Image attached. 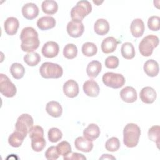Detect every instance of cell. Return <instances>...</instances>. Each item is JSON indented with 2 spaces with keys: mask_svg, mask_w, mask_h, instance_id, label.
<instances>
[{
  "mask_svg": "<svg viewBox=\"0 0 160 160\" xmlns=\"http://www.w3.org/2000/svg\"><path fill=\"white\" fill-rule=\"evenodd\" d=\"M20 39L21 41V49L25 52H33L38 48L40 44L38 33L32 27L24 28L21 32Z\"/></svg>",
  "mask_w": 160,
  "mask_h": 160,
  "instance_id": "1",
  "label": "cell"
},
{
  "mask_svg": "<svg viewBox=\"0 0 160 160\" xmlns=\"http://www.w3.org/2000/svg\"><path fill=\"white\" fill-rule=\"evenodd\" d=\"M141 135L140 128L134 123H128L124 128L123 142L128 148H134L139 142Z\"/></svg>",
  "mask_w": 160,
  "mask_h": 160,
  "instance_id": "2",
  "label": "cell"
},
{
  "mask_svg": "<svg viewBox=\"0 0 160 160\" xmlns=\"http://www.w3.org/2000/svg\"><path fill=\"white\" fill-rule=\"evenodd\" d=\"M29 138L31 139V148L36 151H41L46 146V140L44 138V130L40 126H34L29 132Z\"/></svg>",
  "mask_w": 160,
  "mask_h": 160,
  "instance_id": "3",
  "label": "cell"
},
{
  "mask_svg": "<svg viewBox=\"0 0 160 160\" xmlns=\"http://www.w3.org/2000/svg\"><path fill=\"white\" fill-rule=\"evenodd\" d=\"M39 73L45 79H58L62 76L63 69L58 64L45 62L40 66Z\"/></svg>",
  "mask_w": 160,
  "mask_h": 160,
  "instance_id": "4",
  "label": "cell"
},
{
  "mask_svg": "<svg viewBox=\"0 0 160 160\" xmlns=\"http://www.w3.org/2000/svg\"><path fill=\"white\" fill-rule=\"evenodd\" d=\"M92 11L91 3L86 0L79 1L71 10L72 20L82 21Z\"/></svg>",
  "mask_w": 160,
  "mask_h": 160,
  "instance_id": "5",
  "label": "cell"
},
{
  "mask_svg": "<svg viewBox=\"0 0 160 160\" xmlns=\"http://www.w3.org/2000/svg\"><path fill=\"white\" fill-rule=\"evenodd\" d=\"M159 38L155 35H148L144 37L139 44V50L143 56H149L152 54L153 49L159 44Z\"/></svg>",
  "mask_w": 160,
  "mask_h": 160,
  "instance_id": "6",
  "label": "cell"
},
{
  "mask_svg": "<svg viewBox=\"0 0 160 160\" xmlns=\"http://www.w3.org/2000/svg\"><path fill=\"white\" fill-rule=\"evenodd\" d=\"M103 83L108 87L113 89H118L121 88L125 84V78L121 74L114 73L112 72H108L102 76Z\"/></svg>",
  "mask_w": 160,
  "mask_h": 160,
  "instance_id": "7",
  "label": "cell"
},
{
  "mask_svg": "<svg viewBox=\"0 0 160 160\" xmlns=\"http://www.w3.org/2000/svg\"><path fill=\"white\" fill-rule=\"evenodd\" d=\"M33 118L28 114H22L18 117L15 124V129L26 136L33 126Z\"/></svg>",
  "mask_w": 160,
  "mask_h": 160,
  "instance_id": "8",
  "label": "cell"
},
{
  "mask_svg": "<svg viewBox=\"0 0 160 160\" xmlns=\"http://www.w3.org/2000/svg\"><path fill=\"white\" fill-rule=\"evenodd\" d=\"M16 87L11 81L9 78L4 74H0V92L7 97L12 98L16 94Z\"/></svg>",
  "mask_w": 160,
  "mask_h": 160,
  "instance_id": "9",
  "label": "cell"
},
{
  "mask_svg": "<svg viewBox=\"0 0 160 160\" xmlns=\"http://www.w3.org/2000/svg\"><path fill=\"white\" fill-rule=\"evenodd\" d=\"M66 29L71 37L76 38L82 36L84 31V26L81 21L72 20L68 23Z\"/></svg>",
  "mask_w": 160,
  "mask_h": 160,
  "instance_id": "10",
  "label": "cell"
},
{
  "mask_svg": "<svg viewBox=\"0 0 160 160\" xmlns=\"http://www.w3.org/2000/svg\"><path fill=\"white\" fill-rule=\"evenodd\" d=\"M59 51V47L58 43L54 41H48L42 48V55L48 58H52L56 57Z\"/></svg>",
  "mask_w": 160,
  "mask_h": 160,
  "instance_id": "11",
  "label": "cell"
},
{
  "mask_svg": "<svg viewBox=\"0 0 160 160\" xmlns=\"http://www.w3.org/2000/svg\"><path fill=\"white\" fill-rule=\"evenodd\" d=\"M63 92L69 98H73L79 94V86L77 82L73 79L67 81L63 85Z\"/></svg>",
  "mask_w": 160,
  "mask_h": 160,
  "instance_id": "12",
  "label": "cell"
},
{
  "mask_svg": "<svg viewBox=\"0 0 160 160\" xmlns=\"http://www.w3.org/2000/svg\"><path fill=\"white\" fill-rule=\"evenodd\" d=\"M140 99L146 104H152L156 99V92L155 90L150 87L146 86L143 88L140 91Z\"/></svg>",
  "mask_w": 160,
  "mask_h": 160,
  "instance_id": "13",
  "label": "cell"
},
{
  "mask_svg": "<svg viewBox=\"0 0 160 160\" xmlns=\"http://www.w3.org/2000/svg\"><path fill=\"white\" fill-rule=\"evenodd\" d=\"M99 90L98 84L93 79L88 80L83 84V91L88 96L97 97L99 95Z\"/></svg>",
  "mask_w": 160,
  "mask_h": 160,
  "instance_id": "14",
  "label": "cell"
},
{
  "mask_svg": "<svg viewBox=\"0 0 160 160\" xmlns=\"http://www.w3.org/2000/svg\"><path fill=\"white\" fill-rule=\"evenodd\" d=\"M121 99L128 103H132L137 99V92L132 86H126L120 91Z\"/></svg>",
  "mask_w": 160,
  "mask_h": 160,
  "instance_id": "15",
  "label": "cell"
},
{
  "mask_svg": "<svg viewBox=\"0 0 160 160\" xmlns=\"http://www.w3.org/2000/svg\"><path fill=\"white\" fill-rule=\"evenodd\" d=\"M22 14L26 19L32 20L38 16L39 8L34 3H27L22 8Z\"/></svg>",
  "mask_w": 160,
  "mask_h": 160,
  "instance_id": "16",
  "label": "cell"
},
{
  "mask_svg": "<svg viewBox=\"0 0 160 160\" xmlns=\"http://www.w3.org/2000/svg\"><path fill=\"white\" fill-rule=\"evenodd\" d=\"M19 26V22L17 18L9 17L6 19L4 23V28L7 34L13 36L18 32Z\"/></svg>",
  "mask_w": 160,
  "mask_h": 160,
  "instance_id": "17",
  "label": "cell"
},
{
  "mask_svg": "<svg viewBox=\"0 0 160 160\" xmlns=\"http://www.w3.org/2000/svg\"><path fill=\"white\" fill-rule=\"evenodd\" d=\"M119 43V42L118 41L117 39L114 37H108L105 38L101 43V50L105 54L111 53L116 50Z\"/></svg>",
  "mask_w": 160,
  "mask_h": 160,
  "instance_id": "18",
  "label": "cell"
},
{
  "mask_svg": "<svg viewBox=\"0 0 160 160\" xmlns=\"http://www.w3.org/2000/svg\"><path fill=\"white\" fill-rule=\"evenodd\" d=\"M74 145L78 150L84 152H90L93 148L92 142L82 136H79L75 139Z\"/></svg>",
  "mask_w": 160,
  "mask_h": 160,
  "instance_id": "19",
  "label": "cell"
},
{
  "mask_svg": "<svg viewBox=\"0 0 160 160\" xmlns=\"http://www.w3.org/2000/svg\"><path fill=\"white\" fill-rule=\"evenodd\" d=\"M46 111L51 116L58 118L62 115V108L58 101H51L46 104Z\"/></svg>",
  "mask_w": 160,
  "mask_h": 160,
  "instance_id": "20",
  "label": "cell"
},
{
  "mask_svg": "<svg viewBox=\"0 0 160 160\" xmlns=\"http://www.w3.org/2000/svg\"><path fill=\"white\" fill-rule=\"evenodd\" d=\"M144 29V24L141 19L137 18L132 21L130 26V30L132 35L134 38H138L142 36Z\"/></svg>",
  "mask_w": 160,
  "mask_h": 160,
  "instance_id": "21",
  "label": "cell"
},
{
  "mask_svg": "<svg viewBox=\"0 0 160 160\" xmlns=\"http://www.w3.org/2000/svg\"><path fill=\"white\" fill-rule=\"evenodd\" d=\"M83 135L85 138L92 141L99 136L100 129L97 124L94 123L90 124L84 129Z\"/></svg>",
  "mask_w": 160,
  "mask_h": 160,
  "instance_id": "22",
  "label": "cell"
},
{
  "mask_svg": "<svg viewBox=\"0 0 160 160\" xmlns=\"http://www.w3.org/2000/svg\"><path fill=\"white\" fill-rule=\"evenodd\" d=\"M145 73L150 77L156 76L159 71L158 62L154 59H149L146 61L143 67Z\"/></svg>",
  "mask_w": 160,
  "mask_h": 160,
  "instance_id": "23",
  "label": "cell"
},
{
  "mask_svg": "<svg viewBox=\"0 0 160 160\" xmlns=\"http://www.w3.org/2000/svg\"><path fill=\"white\" fill-rule=\"evenodd\" d=\"M56 25V20L52 16H43L37 21V26L40 30L45 31L53 28Z\"/></svg>",
  "mask_w": 160,
  "mask_h": 160,
  "instance_id": "24",
  "label": "cell"
},
{
  "mask_svg": "<svg viewBox=\"0 0 160 160\" xmlns=\"http://www.w3.org/2000/svg\"><path fill=\"white\" fill-rule=\"evenodd\" d=\"M94 30L97 34L104 36L109 31V22L104 19H99L94 23Z\"/></svg>",
  "mask_w": 160,
  "mask_h": 160,
  "instance_id": "25",
  "label": "cell"
},
{
  "mask_svg": "<svg viewBox=\"0 0 160 160\" xmlns=\"http://www.w3.org/2000/svg\"><path fill=\"white\" fill-rule=\"evenodd\" d=\"M102 69L101 63L98 61H92L90 62L86 68V72L89 77L96 78L100 73Z\"/></svg>",
  "mask_w": 160,
  "mask_h": 160,
  "instance_id": "26",
  "label": "cell"
},
{
  "mask_svg": "<svg viewBox=\"0 0 160 160\" xmlns=\"http://www.w3.org/2000/svg\"><path fill=\"white\" fill-rule=\"evenodd\" d=\"M26 137V136L24 135L22 132L15 130L14 132H13L9 136L8 142L12 147L18 148L22 144Z\"/></svg>",
  "mask_w": 160,
  "mask_h": 160,
  "instance_id": "27",
  "label": "cell"
},
{
  "mask_svg": "<svg viewBox=\"0 0 160 160\" xmlns=\"http://www.w3.org/2000/svg\"><path fill=\"white\" fill-rule=\"evenodd\" d=\"M41 8L45 14L52 15L58 11V5L55 1L45 0L42 2Z\"/></svg>",
  "mask_w": 160,
  "mask_h": 160,
  "instance_id": "28",
  "label": "cell"
},
{
  "mask_svg": "<svg viewBox=\"0 0 160 160\" xmlns=\"http://www.w3.org/2000/svg\"><path fill=\"white\" fill-rule=\"evenodd\" d=\"M122 57L126 59H131L135 56V49L132 43L126 42L122 44L121 48Z\"/></svg>",
  "mask_w": 160,
  "mask_h": 160,
  "instance_id": "29",
  "label": "cell"
},
{
  "mask_svg": "<svg viewBox=\"0 0 160 160\" xmlns=\"http://www.w3.org/2000/svg\"><path fill=\"white\" fill-rule=\"evenodd\" d=\"M10 72L14 79H19L24 76L25 69L21 64L14 62L10 67Z\"/></svg>",
  "mask_w": 160,
  "mask_h": 160,
  "instance_id": "30",
  "label": "cell"
},
{
  "mask_svg": "<svg viewBox=\"0 0 160 160\" xmlns=\"http://www.w3.org/2000/svg\"><path fill=\"white\" fill-rule=\"evenodd\" d=\"M40 61L41 56L36 52H28L24 56V61L29 66H36Z\"/></svg>",
  "mask_w": 160,
  "mask_h": 160,
  "instance_id": "31",
  "label": "cell"
},
{
  "mask_svg": "<svg viewBox=\"0 0 160 160\" xmlns=\"http://www.w3.org/2000/svg\"><path fill=\"white\" fill-rule=\"evenodd\" d=\"M81 51L84 56L87 57H91L94 56L97 53L98 48L94 43L87 42L82 46Z\"/></svg>",
  "mask_w": 160,
  "mask_h": 160,
  "instance_id": "32",
  "label": "cell"
},
{
  "mask_svg": "<svg viewBox=\"0 0 160 160\" xmlns=\"http://www.w3.org/2000/svg\"><path fill=\"white\" fill-rule=\"evenodd\" d=\"M78 54V48L74 44H68L63 49L64 56L69 59H74Z\"/></svg>",
  "mask_w": 160,
  "mask_h": 160,
  "instance_id": "33",
  "label": "cell"
},
{
  "mask_svg": "<svg viewBox=\"0 0 160 160\" xmlns=\"http://www.w3.org/2000/svg\"><path fill=\"white\" fill-rule=\"evenodd\" d=\"M159 126H153L149 128L148 131V138L152 141H154L156 143L158 148H159Z\"/></svg>",
  "mask_w": 160,
  "mask_h": 160,
  "instance_id": "34",
  "label": "cell"
},
{
  "mask_svg": "<svg viewBox=\"0 0 160 160\" xmlns=\"http://www.w3.org/2000/svg\"><path fill=\"white\" fill-rule=\"evenodd\" d=\"M120 147V141L116 137H112L107 140L105 144L106 150L111 152L116 151Z\"/></svg>",
  "mask_w": 160,
  "mask_h": 160,
  "instance_id": "35",
  "label": "cell"
},
{
  "mask_svg": "<svg viewBox=\"0 0 160 160\" xmlns=\"http://www.w3.org/2000/svg\"><path fill=\"white\" fill-rule=\"evenodd\" d=\"M56 149L58 154L62 156H65L71 152V145L66 141H63L59 142L56 146Z\"/></svg>",
  "mask_w": 160,
  "mask_h": 160,
  "instance_id": "36",
  "label": "cell"
},
{
  "mask_svg": "<svg viewBox=\"0 0 160 160\" xmlns=\"http://www.w3.org/2000/svg\"><path fill=\"white\" fill-rule=\"evenodd\" d=\"M48 139L52 142L59 141L62 137V133L60 129L57 128H52L48 131Z\"/></svg>",
  "mask_w": 160,
  "mask_h": 160,
  "instance_id": "37",
  "label": "cell"
},
{
  "mask_svg": "<svg viewBox=\"0 0 160 160\" xmlns=\"http://www.w3.org/2000/svg\"><path fill=\"white\" fill-rule=\"evenodd\" d=\"M148 26L151 31H159L160 29V18L158 16H151L148 19Z\"/></svg>",
  "mask_w": 160,
  "mask_h": 160,
  "instance_id": "38",
  "label": "cell"
},
{
  "mask_svg": "<svg viewBox=\"0 0 160 160\" xmlns=\"http://www.w3.org/2000/svg\"><path fill=\"white\" fill-rule=\"evenodd\" d=\"M105 66L109 69H115L119 66V59L115 56H109L105 60Z\"/></svg>",
  "mask_w": 160,
  "mask_h": 160,
  "instance_id": "39",
  "label": "cell"
},
{
  "mask_svg": "<svg viewBox=\"0 0 160 160\" xmlns=\"http://www.w3.org/2000/svg\"><path fill=\"white\" fill-rule=\"evenodd\" d=\"M59 156L58 152L56 146H50L48 148L45 152V157L49 160H55L57 159Z\"/></svg>",
  "mask_w": 160,
  "mask_h": 160,
  "instance_id": "40",
  "label": "cell"
},
{
  "mask_svg": "<svg viewBox=\"0 0 160 160\" xmlns=\"http://www.w3.org/2000/svg\"><path fill=\"white\" fill-rule=\"evenodd\" d=\"M63 159L64 160H84L86 159V158L82 154L74 152H71L69 154L64 156Z\"/></svg>",
  "mask_w": 160,
  "mask_h": 160,
  "instance_id": "41",
  "label": "cell"
},
{
  "mask_svg": "<svg viewBox=\"0 0 160 160\" xmlns=\"http://www.w3.org/2000/svg\"><path fill=\"white\" fill-rule=\"evenodd\" d=\"M116 159V158H115L114 157H113L112 156H111V154H103V155L99 158V159Z\"/></svg>",
  "mask_w": 160,
  "mask_h": 160,
  "instance_id": "42",
  "label": "cell"
}]
</instances>
